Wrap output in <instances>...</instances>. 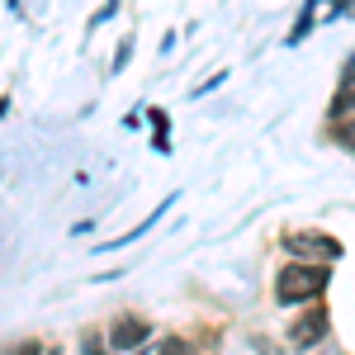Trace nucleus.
Returning a JSON list of instances; mask_svg holds the SVG:
<instances>
[{
  "mask_svg": "<svg viewBox=\"0 0 355 355\" xmlns=\"http://www.w3.org/2000/svg\"><path fill=\"white\" fill-rule=\"evenodd\" d=\"M223 81H227V71H214V76H209V81H204V85H194V95H204V90H218Z\"/></svg>",
  "mask_w": 355,
  "mask_h": 355,
  "instance_id": "9d476101",
  "label": "nucleus"
},
{
  "mask_svg": "<svg viewBox=\"0 0 355 355\" xmlns=\"http://www.w3.org/2000/svg\"><path fill=\"white\" fill-rule=\"evenodd\" d=\"M284 251L289 256H303V261H336L341 256V242L327 237V232H289L284 237Z\"/></svg>",
  "mask_w": 355,
  "mask_h": 355,
  "instance_id": "f03ea898",
  "label": "nucleus"
},
{
  "mask_svg": "<svg viewBox=\"0 0 355 355\" xmlns=\"http://www.w3.org/2000/svg\"><path fill=\"white\" fill-rule=\"evenodd\" d=\"M152 336V327L142 322V318H119L114 322V331H110V346L114 351H133V346H142Z\"/></svg>",
  "mask_w": 355,
  "mask_h": 355,
  "instance_id": "39448f33",
  "label": "nucleus"
},
{
  "mask_svg": "<svg viewBox=\"0 0 355 355\" xmlns=\"http://www.w3.org/2000/svg\"><path fill=\"white\" fill-rule=\"evenodd\" d=\"M19 10H24V0H10V15H19Z\"/></svg>",
  "mask_w": 355,
  "mask_h": 355,
  "instance_id": "ddd939ff",
  "label": "nucleus"
},
{
  "mask_svg": "<svg viewBox=\"0 0 355 355\" xmlns=\"http://www.w3.org/2000/svg\"><path fill=\"white\" fill-rule=\"evenodd\" d=\"M147 114H152V123H157V137H166V114L162 110H147Z\"/></svg>",
  "mask_w": 355,
  "mask_h": 355,
  "instance_id": "9b49d317",
  "label": "nucleus"
},
{
  "mask_svg": "<svg viewBox=\"0 0 355 355\" xmlns=\"http://www.w3.org/2000/svg\"><path fill=\"white\" fill-rule=\"evenodd\" d=\"M341 85H355V57L346 62V71H341Z\"/></svg>",
  "mask_w": 355,
  "mask_h": 355,
  "instance_id": "f8f14e48",
  "label": "nucleus"
},
{
  "mask_svg": "<svg viewBox=\"0 0 355 355\" xmlns=\"http://www.w3.org/2000/svg\"><path fill=\"white\" fill-rule=\"evenodd\" d=\"M331 128H336V137L346 142V147H355V85H341V95L331 100Z\"/></svg>",
  "mask_w": 355,
  "mask_h": 355,
  "instance_id": "7ed1b4c3",
  "label": "nucleus"
},
{
  "mask_svg": "<svg viewBox=\"0 0 355 355\" xmlns=\"http://www.w3.org/2000/svg\"><path fill=\"white\" fill-rule=\"evenodd\" d=\"M322 336H327V313H322V308H313V313H303L299 322L289 327V341H294V346H318Z\"/></svg>",
  "mask_w": 355,
  "mask_h": 355,
  "instance_id": "20e7f679",
  "label": "nucleus"
},
{
  "mask_svg": "<svg viewBox=\"0 0 355 355\" xmlns=\"http://www.w3.org/2000/svg\"><path fill=\"white\" fill-rule=\"evenodd\" d=\"M171 199H175V194H171ZM171 199H162V204H157V209H152V214H147V218L137 223L133 232H123V237H114V242L105 246V251H114V246H128V242H137V237H142V232H147V227H157V223H162V214H166V209H171Z\"/></svg>",
  "mask_w": 355,
  "mask_h": 355,
  "instance_id": "423d86ee",
  "label": "nucleus"
},
{
  "mask_svg": "<svg viewBox=\"0 0 355 355\" xmlns=\"http://www.w3.org/2000/svg\"><path fill=\"white\" fill-rule=\"evenodd\" d=\"M327 266L322 261H289L284 270H279V279H275V299L284 303V308H294V303H308V299H322L327 294Z\"/></svg>",
  "mask_w": 355,
  "mask_h": 355,
  "instance_id": "f257e3e1",
  "label": "nucleus"
},
{
  "mask_svg": "<svg viewBox=\"0 0 355 355\" xmlns=\"http://www.w3.org/2000/svg\"><path fill=\"white\" fill-rule=\"evenodd\" d=\"M318 5H322V0H308V5H303V15H299V24H294V33H289V38H284V43H289V48H294V43H303V38H308V28H313V10H318Z\"/></svg>",
  "mask_w": 355,
  "mask_h": 355,
  "instance_id": "0eeeda50",
  "label": "nucleus"
},
{
  "mask_svg": "<svg viewBox=\"0 0 355 355\" xmlns=\"http://www.w3.org/2000/svg\"><path fill=\"white\" fill-rule=\"evenodd\" d=\"M128 57H133V33H128V38H123V43H119V53H114V76H119V71H123V67H128Z\"/></svg>",
  "mask_w": 355,
  "mask_h": 355,
  "instance_id": "6e6552de",
  "label": "nucleus"
},
{
  "mask_svg": "<svg viewBox=\"0 0 355 355\" xmlns=\"http://www.w3.org/2000/svg\"><path fill=\"white\" fill-rule=\"evenodd\" d=\"M114 15H119V0H105V10H95V19H90V28H100V24H110Z\"/></svg>",
  "mask_w": 355,
  "mask_h": 355,
  "instance_id": "1a4fd4ad",
  "label": "nucleus"
}]
</instances>
